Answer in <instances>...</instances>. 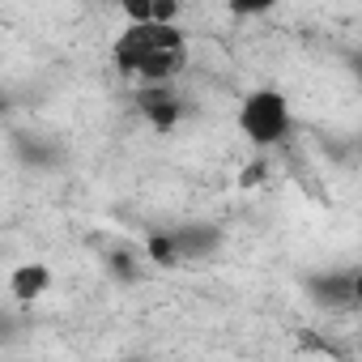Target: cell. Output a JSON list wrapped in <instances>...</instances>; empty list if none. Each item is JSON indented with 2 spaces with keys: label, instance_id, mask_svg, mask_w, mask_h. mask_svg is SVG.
<instances>
[{
  "label": "cell",
  "instance_id": "obj_7",
  "mask_svg": "<svg viewBox=\"0 0 362 362\" xmlns=\"http://www.w3.org/2000/svg\"><path fill=\"white\" fill-rule=\"evenodd\" d=\"M124 22H179L184 0H111Z\"/></svg>",
  "mask_w": 362,
  "mask_h": 362
},
{
  "label": "cell",
  "instance_id": "obj_8",
  "mask_svg": "<svg viewBox=\"0 0 362 362\" xmlns=\"http://www.w3.org/2000/svg\"><path fill=\"white\" fill-rule=\"evenodd\" d=\"M281 0H222V9L230 18H269Z\"/></svg>",
  "mask_w": 362,
  "mask_h": 362
},
{
  "label": "cell",
  "instance_id": "obj_5",
  "mask_svg": "<svg viewBox=\"0 0 362 362\" xmlns=\"http://www.w3.org/2000/svg\"><path fill=\"white\" fill-rule=\"evenodd\" d=\"M179 81H162V86H141L136 90V111L158 128V132H170L184 124L188 115V103H184V90H175Z\"/></svg>",
  "mask_w": 362,
  "mask_h": 362
},
{
  "label": "cell",
  "instance_id": "obj_1",
  "mask_svg": "<svg viewBox=\"0 0 362 362\" xmlns=\"http://www.w3.org/2000/svg\"><path fill=\"white\" fill-rule=\"evenodd\" d=\"M111 64L132 86L179 81L192 64V39L179 22H124L111 39Z\"/></svg>",
  "mask_w": 362,
  "mask_h": 362
},
{
  "label": "cell",
  "instance_id": "obj_2",
  "mask_svg": "<svg viewBox=\"0 0 362 362\" xmlns=\"http://www.w3.org/2000/svg\"><path fill=\"white\" fill-rule=\"evenodd\" d=\"M235 124H239V132H243V141L252 149H277L294 132V107H290V98L281 90L256 86V90H247L239 98Z\"/></svg>",
  "mask_w": 362,
  "mask_h": 362
},
{
  "label": "cell",
  "instance_id": "obj_6",
  "mask_svg": "<svg viewBox=\"0 0 362 362\" xmlns=\"http://www.w3.org/2000/svg\"><path fill=\"white\" fill-rule=\"evenodd\" d=\"M52 290V269L43 264V260H26V264H18L13 273H9V294L18 298V303H35V298H43Z\"/></svg>",
  "mask_w": 362,
  "mask_h": 362
},
{
  "label": "cell",
  "instance_id": "obj_4",
  "mask_svg": "<svg viewBox=\"0 0 362 362\" xmlns=\"http://www.w3.org/2000/svg\"><path fill=\"white\" fill-rule=\"evenodd\" d=\"M307 298L324 311H354L362 307V264L349 269H324L307 277Z\"/></svg>",
  "mask_w": 362,
  "mask_h": 362
},
{
  "label": "cell",
  "instance_id": "obj_3",
  "mask_svg": "<svg viewBox=\"0 0 362 362\" xmlns=\"http://www.w3.org/2000/svg\"><path fill=\"white\" fill-rule=\"evenodd\" d=\"M222 247V230L209 222H184V226H166L145 239V256L153 264H201Z\"/></svg>",
  "mask_w": 362,
  "mask_h": 362
},
{
  "label": "cell",
  "instance_id": "obj_9",
  "mask_svg": "<svg viewBox=\"0 0 362 362\" xmlns=\"http://www.w3.org/2000/svg\"><path fill=\"white\" fill-rule=\"evenodd\" d=\"M349 73H354V77H358V86H362V52H354V56H349Z\"/></svg>",
  "mask_w": 362,
  "mask_h": 362
}]
</instances>
